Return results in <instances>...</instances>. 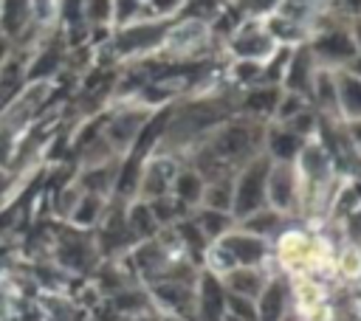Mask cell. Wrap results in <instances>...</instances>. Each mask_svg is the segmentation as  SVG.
I'll return each mask as SVG.
<instances>
[{
    "label": "cell",
    "instance_id": "7a4b0ae2",
    "mask_svg": "<svg viewBox=\"0 0 361 321\" xmlns=\"http://www.w3.org/2000/svg\"><path fill=\"white\" fill-rule=\"evenodd\" d=\"M271 158L262 152L254 160H248L234 175V200H231V217L243 220L259 208H265V180H268Z\"/></svg>",
    "mask_w": 361,
    "mask_h": 321
},
{
    "label": "cell",
    "instance_id": "5bb4252c",
    "mask_svg": "<svg viewBox=\"0 0 361 321\" xmlns=\"http://www.w3.org/2000/svg\"><path fill=\"white\" fill-rule=\"evenodd\" d=\"M226 315V290L212 273L200 282V321H223Z\"/></svg>",
    "mask_w": 361,
    "mask_h": 321
},
{
    "label": "cell",
    "instance_id": "8992f818",
    "mask_svg": "<svg viewBox=\"0 0 361 321\" xmlns=\"http://www.w3.org/2000/svg\"><path fill=\"white\" fill-rule=\"evenodd\" d=\"M276 48V39L268 34L262 20H243L231 34H228V54L234 59H254L265 62Z\"/></svg>",
    "mask_w": 361,
    "mask_h": 321
},
{
    "label": "cell",
    "instance_id": "277c9868",
    "mask_svg": "<svg viewBox=\"0 0 361 321\" xmlns=\"http://www.w3.org/2000/svg\"><path fill=\"white\" fill-rule=\"evenodd\" d=\"M307 48H310L316 65H322V68H344L350 59L358 56L350 25H330V28L316 31L310 37Z\"/></svg>",
    "mask_w": 361,
    "mask_h": 321
},
{
    "label": "cell",
    "instance_id": "484cf974",
    "mask_svg": "<svg viewBox=\"0 0 361 321\" xmlns=\"http://www.w3.org/2000/svg\"><path fill=\"white\" fill-rule=\"evenodd\" d=\"M341 124H344V132H347L353 149L361 155V118H355V121H341Z\"/></svg>",
    "mask_w": 361,
    "mask_h": 321
},
{
    "label": "cell",
    "instance_id": "6da1fadb",
    "mask_svg": "<svg viewBox=\"0 0 361 321\" xmlns=\"http://www.w3.org/2000/svg\"><path fill=\"white\" fill-rule=\"evenodd\" d=\"M175 25V20H149V17H141V20H133V23H124L113 31V51L116 56H144L149 51H158L169 34V28Z\"/></svg>",
    "mask_w": 361,
    "mask_h": 321
},
{
    "label": "cell",
    "instance_id": "44dd1931",
    "mask_svg": "<svg viewBox=\"0 0 361 321\" xmlns=\"http://www.w3.org/2000/svg\"><path fill=\"white\" fill-rule=\"evenodd\" d=\"M102 206H104L102 203V194L82 191L79 200H76V206H73V211H71V217H73L76 225H93L99 220V214H102Z\"/></svg>",
    "mask_w": 361,
    "mask_h": 321
},
{
    "label": "cell",
    "instance_id": "30bf717a",
    "mask_svg": "<svg viewBox=\"0 0 361 321\" xmlns=\"http://www.w3.org/2000/svg\"><path fill=\"white\" fill-rule=\"evenodd\" d=\"M282 99V87L279 84H251L245 90V96L237 101V110L254 121H274V110Z\"/></svg>",
    "mask_w": 361,
    "mask_h": 321
},
{
    "label": "cell",
    "instance_id": "cb8c5ba5",
    "mask_svg": "<svg viewBox=\"0 0 361 321\" xmlns=\"http://www.w3.org/2000/svg\"><path fill=\"white\" fill-rule=\"evenodd\" d=\"M307 107H310V104H307L305 96L282 90V99H279V104H276V110H274V121H271V124H288L290 118H296V115H299L302 110H307Z\"/></svg>",
    "mask_w": 361,
    "mask_h": 321
},
{
    "label": "cell",
    "instance_id": "d4e9b609",
    "mask_svg": "<svg viewBox=\"0 0 361 321\" xmlns=\"http://www.w3.org/2000/svg\"><path fill=\"white\" fill-rule=\"evenodd\" d=\"M231 79L243 87H251V84H259L262 79V62H254V59H237L231 65Z\"/></svg>",
    "mask_w": 361,
    "mask_h": 321
},
{
    "label": "cell",
    "instance_id": "9a60e30c",
    "mask_svg": "<svg viewBox=\"0 0 361 321\" xmlns=\"http://www.w3.org/2000/svg\"><path fill=\"white\" fill-rule=\"evenodd\" d=\"M285 310H288V287L282 282L265 284L257 301V321H282Z\"/></svg>",
    "mask_w": 361,
    "mask_h": 321
},
{
    "label": "cell",
    "instance_id": "ba28073f",
    "mask_svg": "<svg viewBox=\"0 0 361 321\" xmlns=\"http://www.w3.org/2000/svg\"><path fill=\"white\" fill-rule=\"evenodd\" d=\"M299 175L293 163H271L268 180H265V206L285 214L293 211L299 203Z\"/></svg>",
    "mask_w": 361,
    "mask_h": 321
},
{
    "label": "cell",
    "instance_id": "2e32d148",
    "mask_svg": "<svg viewBox=\"0 0 361 321\" xmlns=\"http://www.w3.org/2000/svg\"><path fill=\"white\" fill-rule=\"evenodd\" d=\"M265 282L254 268H231L223 276V290L231 296H245V298H257L262 293Z\"/></svg>",
    "mask_w": 361,
    "mask_h": 321
},
{
    "label": "cell",
    "instance_id": "7c38bea8",
    "mask_svg": "<svg viewBox=\"0 0 361 321\" xmlns=\"http://www.w3.org/2000/svg\"><path fill=\"white\" fill-rule=\"evenodd\" d=\"M336 90H338V118L341 121L361 118V79L347 68H336Z\"/></svg>",
    "mask_w": 361,
    "mask_h": 321
},
{
    "label": "cell",
    "instance_id": "ac0fdd59",
    "mask_svg": "<svg viewBox=\"0 0 361 321\" xmlns=\"http://www.w3.org/2000/svg\"><path fill=\"white\" fill-rule=\"evenodd\" d=\"M223 11H226L223 0H183V6L178 11V20H192V23L206 25V23L217 20Z\"/></svg>",
    "mask_w": 361,
    "mask_h": 321
},
{
    "label": "cell",
    "instance_id": "f1b7e54d",
    "mask_svg": "<svg viewBox=\"0 0 361 321\" xmlns=\"http://www.w3.org/2000/svg\"><path fill=\"white\" fill-rule=\"evenodd\" d=\"M223 321H240V318H234V315H228V313H226V315H223Z\"/></svg>",
    "mask_w": 361,
    "mask_h": 321
},
{
    "label": "cell",
    "instance_id": "4316f807",
    "mask_svg": "<svg viewBox=\"0 0 361 321\" xmlns=\"http://www.w3.org/2000/svg\"><path fill=\"white\" fill-rule=\"evenodd\" d=\"M350 34H353V42H355V51H358V56H361V17H355V20L350 23Z\"/></svg>",
    "mask_w": 361,
    "mask_h": 321
},
{
    "label": "cell",
    "instance_id": "83f0119b",
    "mask_svg": "<svg viewBox=\"0 0 361 321\" xmlns=\"http://www.w3.org/2000/svg\"><path fill=\"white\" fill-rule=\"evenodd\" d=\"M344 68H347V70H350V73H355V76H358V79H361V56H355V59H350V62H347V65H344Z\"/></svg>",
    "mask_w": 361,
    "mask_h": 321
},
{
    "label": "cell",
    "instance_id": "603a6c76",
    "mask_svg": "<svg viewBox=\"0 0 361 321\" xmlns=\"http://www.w3.org/2000/svg\"><path fill=\"white\" fill-rule=\"evenodd\" d=\"M85 23L87 31L113 25V0H85Z\"/></svg>",
    "mask_w": 361,
    "mask_h": 321
},
{
    "label": "cell",
    "instance_id": "8fae6325",
    "mask_svg": "<svg viewBox=\"0 0 361 321\" xmlns=\"http://www.w3.org/2000/svg\"><path fill=\"white\" fill-rule=\"evenodd\" d=\"M305 144H307V138L296 135L293 130H288L282 124H271L265 130V155L271 158V163H296Z\"/></svg>",
    "mask_w": 361,
    "mask_h": 321
},
{
    "label": "cell",
    "instance_id": "9c48e42d",
    "mask_svg": "<svg viewBox=\"0 0 361 321\" xmlns=\"http://www.w3.org/2000/svg\"><path fill=\"white\" fill-rule=\"evenodd\" d=\"M316 59L307 48V42L296 45L290 51V59L285 65V76H282V90L288 93H299L310 101V87H313V76H316Z\"/></svg>",
    "mask_w": 361,
    "mask_h": 321
},
{
    "label": "cell",
    "instance_id": "5b68a950",
    "mask_svg": "<svg viewBox=\"0 0 361 321\" xmlns=\"http://www.w3.org/2000/svg\"><path fill=\"white\" fill-rule=\"evenodd\" d=\"M214 256H223L220 270H231V268H254L257 262H262L265 256V239L254 237L248 231H231L223 234L217 239Z\"/></svg>",
    "mask_w": 361,
    "mask_h": 321
},
{
    "label": "cell",
    "instance_id": "7402d4cb",
    "mask_svg": "<svg viewBox=\"0 0 361 321\" xmlns=\"http://www.w3.org/2000/svg\"><path fill=\"white\" fill-rule=\"evenodd\" d=\"M127 228H130L133 237H147V234H152V231L158 228V222H155V217H152L147 200H144V203H135V206L130 208V214H127Z\"/></svg>",
    "mask_w": 361,
    "mask_h": 321
},
{
    "label": "cell",
    "instance_id": "3957f363",
    "mask_svg": "<svg viewBox=\"0 0 361 321\" xmlns=\"http://www.w3.org/2000/svg\"><path fill=\"white\" fill-rule=\"evenodd\" d=\"M39 25L34 0H0V39H6L14 51L25 48V42L37 37Z\"/></svg>",
    "mask_w": 361,
    "mask_h": 321
},
{
    "label": "cell",
    "instance_id": "e0dca14e",
    "mask_svg": "<svg viewBox=\"0 0 361 321\" xmlns=\"http://www.w3.org/2000/svg\"><path fill=\"white\" fill-rule=\"evenodd\" d=\"M231 200H234V177L231 180H212L203 186V197H200L203 208L231 214Z\"/></svg>",
    "mask_w": 361,
    "mask_h": 321
},
{
    "label": "cell",
    "instance_id": "52a82bcc",
    "mask_svg": "<svg viewBox=\"0 0 361 321\" xmlns=\"http://www.w3.org/2000/svg\"><path fill=\"white\" fill-rule=\"evenodd\" d=\"M149 115H152L149 107H130V110H118L107 118V124L102 127V138L107 141L113 155L121 158V152H130V146L135 144V138L144 130V124L149 121Z\"/></svg>",
    "mask_w": 361,
    "mask_h": 321
},
{
    "label": "cell",
    "instance_id": "4fadbf2b",
    "mask_svg": "<svg viewBox=\"0 0 361 321\" xmlns=\"http://www.w3.org/2000/svg\"><path fill=\"white\" fill-rule=\"evenodd\" d=\"M203 186H206V180L197 175V169H192V166H178V172H175V177H172L169 194H172L183 208H195V206H200Z\"/></svg>",
    "mask_w": 361,
    "mask_h": 321
},
{
    "label": "cell",
    "instance_id": "d6986e66",
    "mask_svg": "<svg viewBox=\"0 0 361 321\" xmlns=\"http://www.w3.org/2000/svg\"><path fill=\"white\" fill-rule=\"evenodd\" d=\"M231 220H234L231 214L214 211V208H203V206H200V211L195 214V225L200 228V234H203L206 239H220V237L228 231Z\"/></svg>",
    "mask_w": 361,
    "mask_h": 321
},
{
    "label": "cell",
    "instance_id": "ffe728a7",
    "mask_svg": "<svg viewBox=\"0 0 361 321\" xmlns=\"http://www.w3.org/2000/svg\"><path fill=\"white\" fill-rule=\"evenodd\" d=\"M279 220H282V214L265 206V208H259V211L243 217L240 222H243V231H248V234H254V237H268V234L279 225Z\"/></svg>",
    "mask_w": 361,
    "mask_h": 321
}]
</instances>
